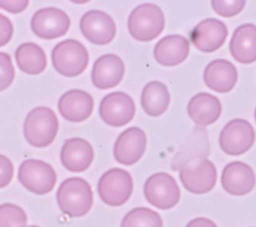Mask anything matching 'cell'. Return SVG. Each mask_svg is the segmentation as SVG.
<instances>
[{
  "instance_id": "obj_6",
  "label": "cell",
  "mask_w": 256,
  "mask_h": 227,
  "mask_svg": "<svg viewBox=\"0 0 256 227\" xmlns=\"http://www.w3.org/2000/svg\"><path fill=\"white\" fill-rule=\"evenodd\" d=\"M97 191L99 197L105 204L109 206H121L128 201L132 194V177L123 169H109L100 177Z\"/></svg>"
},
{
  "instance_id": "obj_12",
  "label": "cell",
  "mask_w": 256,
  "mask_h": 227,
  "mask_svg": "<svg viewBox=\"0 0 256 227\" xmlns=\"http://www.w3.org/2000/svg\"><path fill=\"white\" fill-rule=\"evenodd\" d=\"M82 35L95 45L109 44L116 34V25L112 17L101 10H89L80 19Z\"/></svg>"
},
{
  "instance_id": "obj_8",
  "label": "cell",
  "mask_w": 256,
  "mask_h": 227,
  "mask_svg": "<svg viewBox=\"0 0 256 227\" xmlns=\"http://www.w3.org/2000/svg\"><path fill=\"white\" fill-rule=\"evenodd\" d=\"M143 191L146 200L161 210L173 208L180 199V189L175 179L165 172L151 175L145 181Z\"/></svg>"
},
{
  "instance_id": "obj_3",
  "label": "cell",
  "mask_w": 256,
  "mask_h": 227,
  "mask_svg": "<svg viewBox=\"0 0 256 227\" xmlns=\"http://www.w3.org/2000/svg\"><path fill=\"white\" fill-rule=\"evenodd\" d=\"M165 26L162 10L156 4L144 3L135 7L130 13L127 27L130 35L142 42H147L158 37Z\"/></svg>"
},
{
  "instance_id": "obj_10",
  "label": "cell",
  "mask_w": 256,
  "mask_h": 227,
  "mask_svg": "<svg viewBox=\"0 0 256 227\" xmlns=\"http://www.w3.org/2000/svg\"><path fill=\"white\" fill-rule=\"evenodd\" d=\"M99 115L107 125L113 127L126 125L135 115L134 101L121 91L109 93L100 102Z\"/></svg>"
},
{
  "instance_id": "obj_33",
  "label": "cell",
  "mask_w": 256,
  "mask_h": 227,
  "mask_svg": "<svg viewBox=\"0 0 256 227\" xmlns=\"http://www.w3.org/2000/svg\"><path fill=\"white\" fill-rule=\"evenodd\" d=\"M28 227H39V226H36V225H31V226H28Z\"/></svg>"
},
{
  "instance_id": "obj_26",
  "label": "cell",
  "mask_w": 256,
  "mask_h": 227,
  "mask_svg": "<svg viewBox=\"0 0 256 227\" xmlns=\"http://www.w3.org/2000/svg\"><path fill=\"white\" fill-rule=\"evenodd\" d=\"M27 215L18 205L5 203L0 205V227H26Z\"/></svg>"
},
{
  "instance_id": "obj_1",
  "label": "cell",
  "mask_w": 256,
  "mask_h": 227,
  "mask_svg": "<svg viewBox=\"0 0 256 227\" xmlns=\"http://www.w3.org/2000/svg\"><path fill=\"white\" fill-rule=\"evenodd\" d=\"M60 210L70 217L86 215L93 204V192L90 184L80 177L64 180L56 193Z\"/></svg>"
},
{
  "instance_id": "obj_11",
  "label": "cell",
  "mask_w": 256,
  "mask_h": 227,
  "mask_svg": "<svg viewBox=\"0 0 256 227\" xmlns=\"http://www.w3.org/2000/svg\"><path fill=\"white\" fill-rule=\"evenodd\" d=\"M33 33L42 39H55L64 36L69 27L70 19L61 9L47 7L39 9L31 18Z\"/></svg>"
},
{
  "instance_id": "obj_17",
  "label": "cell",
  "mask_w": 256,
  "mask_h": 227,
  "mask_svg": "<svg viewBox=\"0 0 256 227\" xmlns=\"http://www.w3.org/2000/svg\"><path fill=\"white\" fill-rule=\"evenodd\" d=\"M94 158V151L91 144L79 137L65 140L60 160L62 165L71 172H83L88 169Z\"/></svg>"
},
{
  "instance_id": "obj_13",
  "label": "cell",
  "mask_w": 256,
  "mask_h": 227,
  "mask_svg": "<svg viewBox=\"0 0 256 227\" xmlns=\"http://www.w3.org/2000/svg\"><path fill=\"white\" fill-rule=\"evenodd\" d=\"M228 35L227 26L221 20L208 18L200 21L190 33L193 45L203 53H212L218 50Z\"/></svg>"
},
{
  "instance_id": "obj_15",
  "label": "cell",
  "mask_w": 256,
  "mask_h": 227,
  "mask_svg": "<svg viewBox=\"0 0 256 227\" xmlns=\"http://www.w3.org/2000/svg\"><path fill=\"white\" fill-rule=\"evenodd\" d=\"M223 189L234 196H243L252 191L255 185V175L252 168L241 161L228 163L221 174Z\"/></svg>"
},
{
  "instance_id": "obj_32",
  "label": "cell",
  "mask_w": 256,
  "mask_h": 227,
  "mask_svg": "<svg viewBox=\"0 0 256 227\" xmlns=\"http://www.w3.org/2000/svg\"><path fill=\"white\" fill-rule=\"evenodd\" d=\"M186 227H217V225L208 218L198 217L189 221Z\"/></svg>"
},
{
  "instance_id": "obj_24",
  "label": "cell",
  "mask_w": 256,
  "mask_h": 227,
  "mask_svg": "<svg viewBox=\"0 0 256 227\" xmlns=\"http://www.w3.org/2000/svg\"><path fill=\"white\" fill-rule=\"evenodd\" d=\"M15 60L20 70L29 75L42 73L47 65L44 50L32 42L23 43L16 49Z\"/></svg>"
},
{
  "instance_id": "obj_19",
  "label": "cell",
  "mask_w": 256,
  "mask_h": 227,
  "mask_svg": "<svg viewBox=\"0 0 256 227\" xmlns=\"http://www.w3.org/2000/svg\"><path fill=\"white\" fill-rule=\"evenodd\" d=\"M203 79L211 90L217 93H228L235 86L238 73L236 67L230 61L215 59L205 67Z\"/></svg>"
},
{
  "instance_id": "obj_30",
  "label": "cell",
  "mask_w": 256,
  "mask_h": 227,
  "mask_svg": "<svg viewBox=\"0 0 256 227\" xmlns=\"http://www.w3.org/2000/svg\"><path fill=\"white\" fill-rule=\"evenodd\" d=\"M13 35V25L12 22L4 16L0 14V47L6 45L12 38Z\"/></svg>"
},
{
  "instance_id": "obj_2",
  "label": "cell",
  "mask_w": 256,
  "mask_h": 227,
  "mask_svg": "<svg viewBox=\"0 0 256 227\" xmlns=\"http://www.w3.org/2000/svg\"><path fill=\"white\" fill-rule=\"evenodd\" d=\"M58 131V119L55 112L45 106L32 109L25 118L23 132L27 142L37 148L50 145Z\"/></svg>"
},
{
  "instance_id": "obj_29",
  "label": "cell",
  "mask_w": 256,
  "mask_h": 227,
  "mask_svg": "<svg viewBox=\"0 0 256 227\" xmlns=\"http://www.w3.org/2000/svg\"><path fill=\"white\" fill-rule=\"evenodd\" d=\"M13 173L14 168L11 160L4 155H0V189L11 182Z\"/></svg>"
},
{
  "instance_id": "obj_27",
  "label": "cell",
  "mask_w": 256,
  "mask_h": 227,
  "mask_svg": "<svg viewBox=\"0 0 256 227\" xmlns=\"http://www.w3.org/2000/svg\"><path fill=\"white\" fill-rule=\"evenodd\" d=\"M245 3L243 0H213L211 2L213 10L222 17H232L239 14L244 8Z\"/></svg>"
},
{
  "instance_id": "obj_28",
  "label": "cell",
  "mask_w": 256,
  "mask_h": 227,
  "mask_svg": "<svg viewBox=\"0 0 256 227\" xmlns=\"http://www.w3.org/2000/svg\"><path fill=\"white\" fill-rule=\"evenodd\" d=\"M15 70L9 54L0 52V92L8 88L14 80Z\"/></svg>"
},
{
  "instance_id": "obj_25",
  "label": "cell",
  "mask_w": 256,
  "mask_h": 227,
  "mask_svg": "<svg viewBox=\"0 0 256 227\" xmlns=\"http://www.w3.org/2000/svg\"><path fill=\"white\" fill-rule=\"evenodd\" d=\"M161 216L156 211L147 207L131 209L123 217L121 227H162Z\"/></svg>"
},
{
  "instance_id": "obj_9",
  "label": "cell",
  "mask_w": 256,
  "mask_h": 227,
  "mask_svg": "<svg viewBox=\"0 0 256 227\" xmlns=\"http://www.w3.org/2000/svg\"><path fill=\"white\" fill-rule=\"evenodd\" d=\"M255 140L254 128L245 119H233L221 130L219 145L224 153L238 156L247 152Z\"/></svg>"
},
{
  "instance_id": "obj_4",
  "label": "cell",
  "mask_w": 256,
  "mask_h": 227,
  "mask_svg": "<svg viewBox=\"0 0 256 227\" xmlns=\"http://www.w3.org/2000/svg\"><path fill=\"white\" fill-rule=\"evenodd\" d=\"M55 70L65 77H76L88 66L89 55L85 46L75 39H66L56 44L51 53Z\"/></svg>"
},
{
  "instance_id": "obj_14",
  "label": "cell",
  "mask_w": 256,
  "mask_h": 227,
  "mask_svg": "<svg viewBox=\"0 0 256 227\" xmlns=\"http://www.w3.org/2000/svg\"><path fill=\"white\" fill-rule=\"evenodd\" d=\"M146 149V135L139 127H130L122 131L117 137L113 155L117 162L123 165L135 164Z\"/></svg>"
},
{
  "instance_id": "obj_22",
  "label": "cell",
  "mask_w": 256,
  "mask_h": 227,
  "mask_svg": "<svg viewBox=\"0 0 256 227\" xmlns=\"http://www.w3.org/2000/svg\"><path fill=\"white\" fill-rule=\"evenodd\" d=\"M189 42L179 34L167 35L161 38L154 47V58L163 66H176L188 56Z\"/></svg>"
},
{
  "instance_id": "obj_20",
  "label": "cell",
  "mask_w": 256,
  "mask_h": 227,
  "mask_svg": "<svg viewBox=\"0 0 256 227\" xmlns=\"http://www.w3.org/2000/svg\"><path fill=\"white\" fill-rule=\"evenodd\" d=\"M222 111L219 99L207 92L194 95L188 102L187 112L192 121L198 126H208L213 124Z\"/></svg>"
},
{
  "instance_id": "obj_5",
  "label": "cell",
  "mask_w": 256,
  "mask_h": 227,
  "mask_svg": "<svg viewBox=\"0 0 256 227\" xmlns=\"http://www.w3.org/2000/svg\"><path fill=\"white\" fill-rule=\"evenodd\" d=\"M179 178L187 191L194 194H205L214 188L217 170L210 160L199 157L181 166Z\"/></svg>"
},
{
  "instance_id": "obj_18",
  "label": "cell",
  "mask_w": 256,
  "mask_h": 227,
  "mask_svg": "<svg viewBox=\"0 0 256 227\" xmlns=\"http://www.w3.org/2000/svg\"><path fill=\"white\" fill-rule=\"evenodd\" d=\"M94 101L86 91L72 89L65 92L58 101V110L70 122H82L92 113Z\"/></svg>"
},
{
  "instance_id": "obj_23",
  "label": "cell",
  "mask_w": 256,
  "mask_h": 227,
  "mask_svg": "<svg viewBox=\"0 0 256 227\" xmlns=\"http://www.w3.org/2000/svg\"><path fill=\"white\" fill-rule=\"evenodd\" d=\"M170 94L167 86L160 81L147 83L141 94V105L144 112L151 117L162 115L169 106Z\"/></svg>"
},
{
  "instance_id": "obj_21",
  "label": "cell",
  "mask_w": 256,
  "mask_h": 227,
  "mask_svg": "<svg viewBox=\"0 0 256 227\" xmlns=\"http://www.w3.org/2000/svg\"><path fill=\"white\" fill-rule=\"evenodd\" d=\"M229 49L232 57L239 63L249 64L256 60V27L246 23L237 27L230 39Z\"/></svg>"
},
{
  "instance_id": "obj_7",
  "label": "cell",
  "mask_w": 256,
  "mask_h": 227,
  "mask_svg": "<svg viewBox=\"0 0 256 227\" xmlns=\"http://www.w3.org/2000/svg\"><path fill=\"white\" fill-rule=\"evenodd\" d=\"M18 180L30 192L44 195L52 191L57 176L50 164L38 159H26L19 166Z\"/></svg>"
},
{
  "instance_id": "obj_31",
  "label": "cell",
  "mask_w": 256,
  "mask_h": 227,
  "mask_svg": "<svg viewBox=\"0 0 256 227\" xmlns=\"http://www.w3.org/2000/svg\"><path fill=\"white\" fill-rule=\"evenodd\" d=\"M28 4L27 0H0V8L14 14L24 11Z\"/></svg>"
},
{
  "instance_id": "obj_16",
  "label": "cell",
  "mask_w": 256,
  "mask_h": 227,
  "mask_svg": "<svg viewBox=\"0 0 256 227\" xmlns=\"http://www.w3.org/2000/svg\"><path fill=\"white\" fill-rule=\"evenodd\" d=\"M124 71V63L118 55L104 54L94 62L91 80L93 85L99 89H110L121 82Z\"/></svg>"
}]
</instances>
